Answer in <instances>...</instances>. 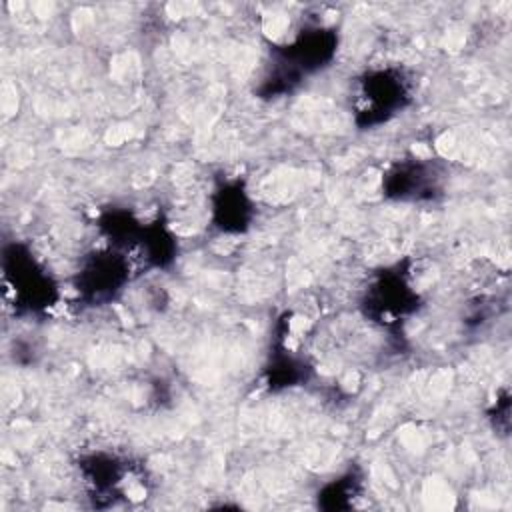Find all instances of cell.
I'll return each mask as SVG.
<instances>
[{
	"label": "cell",
	"instance_id": "cell-1",
	"mask_svg": "<svg viewBox=\"0 0 512 512\" xmlns=\"http://www.w3.org/2000/svg\"><path fill=\"white\" fill-rule=\"evenodd\" d=\"M404 82L400 78H390L388 74L380 72L376 74L372 80L366 78V86H364V96H368V104L364 110H368L370 122H374V118L378 120H386L390 114H394V110L404 104Z\"/></svg>",
	"mask_w": 512,
	"mask_h": 512
}]
</instances>
